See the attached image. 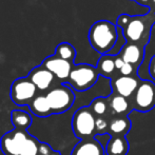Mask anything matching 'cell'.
Listing matches in <instances>:
<instances>
[{
  "mask_svg": "<svg viewBox=\"0 0 155 155\" xmlns=\"http://www.w3.org/2000/svg\"><path fill=\"white\" fill-rule=\"evenodd\" d=\"M149 74L152 79L155 80V55L152 56L151 60L149 62Z\"/></svg>",
  "mask_w": 155,
  "mask_h": 155,
  "instance_id": "24",
  "label": "cell"
},
{
  "mask_svg": "<svg viewBox=\"0 0 155 155\" xmlns=\"http://www.w3.org/2000/svg\"><path fill=\"white\" fill-rule=\"evenodd\" d=\"M72 130L80 140L94 138L97 135L96 131V116L89 107L79 108L72 118Z\"/></svg>",
  "mask_w": 155,
  "mask_h": 155,
  "instance_id": "5",
  "label": "cell"
},
{
  "mask_svg": "<svg viewBox=\"0 0 155 155\" xmlns=\"http://www.w3.org/2000/svg\"><path fill=\"white\" fill-rule=\"evenodd\" d=\"M89 108L91 109V111L96 117H104L108 113V110L110 109L108 98L96 97L95 99L92 100Z\"/></svg>",
  "mask_w": 155,
  "mask_h": 155,
  "instance_id": "21",
  "label": "cell"
},
{
  "mask_svg": "<svg viewBox=\"0 0 155 155\" xmlns=\"http://www.w3.org/2000/svg\"><path fill=\"white\" fill-rule=\"evenodd\" d=\"M29 79L31 80L35 87L37 88L39 93L45 94L49 92L51 89H53L56 84V77L53 73L45 69L42 64L34 68L28 75Z\"/></svg>",
  "mask_w": 155,
  "mask_h": 155,
  "instance_id": "9",
  "label": "cell"
},
{
  "mask_svg": "<svg viewBox=\"0 0 155 155\" xmlns=\"http://www.w3.org/2000/svg\"><path fill=\"white\" fill-rule=\"evenodd\" d=\"M140 78L138 75L136 76H123L117 75L114 78L111 79V89L112 93H115L117 95L124 96V97L130 99L134 95L139 82Z\"/></svg>",
  "mask_w": 155,
  "mask_h": 155,
  "instance_id": "10",
  "label": "cell"
},
{
  "mask_svg": "<svg viewBox=\"0 0 155 155\" xmlns=\"http://www.w3.org/2000/svg\"><path fill=\"white\" fill-rule=\"evenodd\" d=\"M102 145L96 138L80 140L73 149L71 155H104Z\"/></svg>",
  "mask_w": 155,
  "mask_h": 155,
  "instance_id": "13",
  "label": "cell"
},
{
  "mask_svg": "<svg viewBox=\"0 0 155 155\" xmlns=\"http://www.w3.org/2000/svg\"><path fill=\"white\" fill-rule=\"evenodd\" d=\"M129 150L130 145L124 136H111L104 148L107 155H127Z\"/></svg>",
  "mask_w": 155,
  "mask_h": 155,
  "instance_id": "16",
  "label": "cell"
},
{
  "mask_svg": "<svg viewBox=\"0 0 155 155\" xmlns=\"http://www.w3.org/2000/svg\"><path fill=\"white\" fill-rule=\"evenodd\" d=\"M89 42L91 47L101 55L110 54L118 40V29L109 20H98L89 30Z\"/></svg>",
  "mask_w": 155,
  "mask_h": 155,
  "instance_id": "3",
  "label": "cell"
},
{
  "mask_svg": "<svg viewBox=\"0 0 155 155\" xmlns=\"http://www.w3.org/2000/svg\"><path fill=\"white\" fill-rule=\"evenodd\" d=\"M53 114H61L72 108L75 101V94L67 84H58L45 93Z\"/></svg>",
  "mask_w": 155,
  "mask_h": 155,
  "instance_id": "6",
  "label": "cell"
},
{
  "mask_svg": "<svg viewBox=\"0 0 155 155\" xmlns=\"http://www.w3.org/2000/svg\"><path fill=\"white\" fill-rule=\"evenodd\" d=\"M38 94V90L29 77L17 78L11 86V99L17 106H29Z\"/></svg>",
  "mask_w": 155,
  "mask_h": 155,
  "instance_id": "8",
  "label": "cell"
},
{
  "mask_svg": "<svg viewBox=\"0 0 155 155\" xmlns=\"http://www.w3.org/2000/svg\"><path fill=\"white\" fill-rule=\"evenodd\" d=\"M42 65L45 69L49 70L51 73H53L56 79L62 84V82L68 81V78L73 69L74 63L61 59L54 54V55L45 58L42 61Z\"/></svg>",
  "mask_w": 155,
  "mask_h": 155,
  "instance_id": "11",
  "label": "cell"
},
{
  "mask_svg": "<svg viewBox=\"0 0 155 155\" xmlns=\"http://www.w3.org/2000/svg\"><path fill=\"white\" fill-rule=\"evenodd\" d=\"M109 121L104 117H96V131L97 134L108 133Z\"/></svg>",
  "mask_w": 155,
  "mask_h": 155,
  "instance_id": "22",
  "label": "cell"
},
{
  "mask_svg": "<svg viewBox=\"0 0 155 155\" xmlns=\"http://www.w3.org/2000/svg\"><path fill=\"white\" fill-rule=\"evenodd\" d=\"M133 1H135V0H133Z\"/></svg>",
  "mask_w": 155,
  "mask_h": 155,
  "instance_id": "28",
  "label": "cell"
},
{
  "mask_svg": "<svg viewBox=\"0 0 155 155\" xmlns=\"http://www.w3.org/2000/svg\"><path fill=\"white\" fill-rule=\"evenodd\" d=\"M41 143L27 130H14L5 133L0 139V148L4 155H38Z\"/></svg>",
  "mask_w": 155,
  "mask_h": 155,
  "instance_id": "2",
  "label": "cell"
},
{
  "mask_svg": "<svg viewBox=\"0 0 155 155\" xmlns=\"http://www.w3.org/2000/svg\"><path fill=\"white\" fill-rule=\"evenodd\" d=\"M99 76L96 67L88 63H79L74 64L67 82L74 90L84 92L92 88L97 82Z\"/></svg>",
  "mask_w": 155,
  "mask_h": 155,
  "instance_id": "4",
  "label": "cell"
},
{
  "mask_svg": "<svg viewBox=\"0 0 155 155\" xmlns=\"http://www.w3.org/2000/svg\"><path fill=\"white\" fill-rule=\"evenodd\" d=\"M108 101L111 112H113V114L117 116H128L129 113L133 110L130 99L115 93L111 94L110 97L108 98Z\"/></svg>",
  "mask_w": 155,
  "mask_h": 155,
  "instance_id": "14",
  "label": "cell"
},
{
  "mask_svg": "<svg viewBox=\"0 0 155 155\" xmlns=\"http://www.w3.org/2000/svg\"><path fill=\"white\" fill-rule=\"evenodd\" d=\"M133 110L147 113L155 107V84L151 80H140L134 95L130 98Z\"/></svg>",
  "mask_w": 155,
  "mask_h": 155,
  "instance_id": "7",
  "label": "cell"
},
{
  "mask_svg": "<svg viewBox=\"0 0 155 155\" xmlns=\"http://www.w3.org/2000/svg\"><path fill=\"white\" fill-rule=\"evenodd\" d=\"M29 108L33 114L38 117H48L53 114L49 101L45 97V94L39 93L29 104Z\"/></svg>",
  "mask_w": 155,
  "mask_h": 155,
  "instance_id": "17",
  "label": "cell"
},
{
  "mask_svg": "<svg viewBox=\"0 0 155 155\" xmlns=\"http://www.w3.org/2000/svg\"><path fill=\"white\" fill-rule=\"evenodd\" d=\"M55 55L61 58V59L74 63V60H75L76 57V50L71 43L61 42L56 47Z\"/></svg>",
  "mask_w": 155,
  "mask_h": 155,
  "instance_id": "20",
  "label": "cell"
},
{
  "mask_svg": "<svg viewBox=\"0 0 155 155\" xmlns=\"http://www.w3.org/2000/svg\"><path fill=\"white\" fill-rule=\"evenodd\" d=\"M155 25V13L149 10L143 15L120 14L116 19V25L123 31L127 42L147 45L151 38L152 28Z\"/></svg>",
  "mask_w": 155,
  "mask_h": 155,
  "instance_id": "1",
  "label": "cell"
},
{
  "mask_svg": "<svg viewBox=\"0 0 155 155\" xmlns=\"http://www.w3.org/2000/svg\"><path fill=\"white\" fill-rule=\"evenodd\" d=\"M98 73L100 76H104L109 79H112L115 76L119 75V72L116 70L114 62V55L111 54H106V55H101L100 58L97 61V65H96Z\"/></svg>",
  "mask_w": 155,
  "mask_h": 155,
  "instance_id": "15",
  "label": "cell"
},
{
  "mask_svg": "<svg viewBox=\"0 0 155 155\" xmlns=\"http://www.w3.org/2000/svg\"><path fill=\"white\" fill-rule=\"evenodd\" d=\"M135 2H137V3L143 6H148V8H150L152 0H135Z\"/></svg>",
  "mask_w": 155,
  "mask_h": 155,
  "instance_id": "26",
  "label": "cell"
},
{
  "mask_svg": "<svg viewBox=\"0 0 155 155\" xmlns=\"http://www.w3.org/2000/svg\"><path fill=\"white\" fill-rule=\"evenodd\" d=\"M119 74L123 76H136L137 75V69L133 67L130 63H124V67L120 69Z\"/></svg>",
  "mask_w": 155,
  "mask_h": 155,
  "instance_id": "23",
  "label": "cell"
},
{
  "mask_svg": "<svg viewBox=\"0 0 155 155\" xmlns=\"http://www.w3.org/2000/svg\"><path fill=\"white\" fill-rule=\"evenodd\" d=\"M114 62H115V67H116V70L117 71H120V69L124 67V64L126 62L124 61V59L120 57V56L117 54V55H114Z\"/></svg>",
  "mask_w": 155,
  "mask_h": 155,
  "instance_id": "25",
  "label": "cell"
},
{
  "mask_svg": "<svg viewBox=\"0 0 155 155\" xmlns=\"http://www.w3.org/2000/svg\"><path fill=\"white\" fill-rule=\"evenodd\" d=\"M150 11H152V12L155 13V0H152L151 2V5H150Z\"/></svg>",
  "mask_w": 155,
  "mask_h": 155,
  "instance_id": "27",
  "label": "cell"
},
{
  "mask_svg": "<svg viewBox=\"0 0 155 155\" xmlns=\"http://www.w3.org/2000/svg\"><path fill=\"white\" fill-rule=\"evenodd\" d=\"M11 121L15 129L28 130L33 123L31 114L23 110H13L11 113Z\"/></svg>",
  "mask_w": 155,
  "mask_h": 155,
  "instance_id": "19",
  "label": "cell"
},
{
  "mask_svg": "<svg viewBox=\"0 0 155 155\" xmlns=\"http://www.w3.org/2000/svg\"><path fill=\"white\" fill-rule=\"evenodd\" d=\"M131 130V120L128 116H118L109 123L108 133L112 136H124Z\"/></svg>",
  "mask_w": 155,
  "mask_h": 155,
  "instance_id": "18",
  "label": "cell"
},
{
  "mask_svg": "<svg viewBox=\"0 0 155 155\" xmlns=\"http://www.w3.org/2000/svg\"><path fill=\"white\" fill-rule=\"evenodd\" d=\"M145 45L126 41V43L119 50L118 55L123 58L126 63H130L133 67L138 69L145 58Z\"/></svg>",
  "mask_w": 155,
  "mask_h": 155,
  "instance_id": "12",
  "label": "cell"
}]
</instances>
